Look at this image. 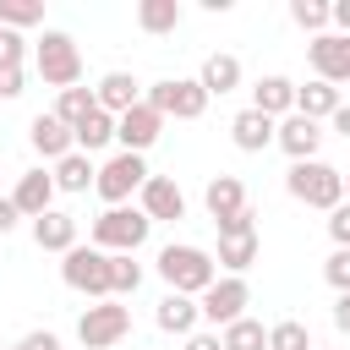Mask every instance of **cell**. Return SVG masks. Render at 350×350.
Wrapping results in <instances>:
<instances>
[{
    "label": "cell",
    "instance_id": "cell-34",
    "mask_svg": "<svg viewBox=\"0 0 350 350\" xmlns=\"http://www.w3.org/2000/svg\"><path fill=\"white\" fill-rule=\"evenodd\" d=\"M323 279L334 284V295H345V290H350V252H345V246H334V252H328V262H323Z\"/></svg>",
    "mask_w": 350,
    "mask_h": 350
},
{
    "label": "cell",
    "instance_id": "cell-1",
    "mask_svg": "<svg viewBox=\"0 0 350 350\" xmlns=\"http://www.w3.org/2000/svg\"><path fill=\"white\" fill-rule=\"evenodd\" d=\"M159 279L175 290V295H202L213 279H219V262H213V252L208 246H191V241H170V246H159Z\"/></svg>",
    "mask_w": 350,
    "mask_h": 350
},
{
    "label": "cell",
    "instance_id": "cell-14",
    "mask_svg": "<svg viewBox=\"0 0 350 350\" xmlns=\"http://www.w3.org/2000/svg\"><path fill=\"white\" fill-rule=\"evenodd\" d=\"M323 126L317 120H306V115H284L279 126H273V148H284L290 153V164H301V159H317V148H323Z\"/></svg>",
    "mask_w": 350,
    "mask_h": 350
},
{
    "label": "cell",
    "instance_id": "cell-28",
    "mask_svg": "<svg viewBox=\"0 0 350 350\" xmlns=\"http://www.w3.org/2000/svg\"><path fill=\"white\" fill-rule=\"evenodd\" d=\"M219 345H224V350H268V328H262L257 317H235V323L219 334Z\"/></svg>",
    "mask_w": 350,
    "mask_h": 350
},
{
    "label": "cell",
    "instance_id": "cell-24",
    "mask_svg": "<svg viewBox=\"0 0 350 350\" xmlns=\"http://www.w3.org/2000/svg\"><path fill=\"white\" fill-rule=\"evenodd\" d=\"M273 126H279V120H268V115H257V109H241V115L230 120V142H235L241 153H262V148H273Z\"/></svg>",
    "mask_w": 350,
    "mask_h": 350
},
{
    "label": "cell",
    "instance_id": "cell-9",
    "mask_svg": "<svg viewBox=\"0 0 350 350\" xmlns=\"http://www.w3.org/2000/svg\"><path fill=\"white\" fill-rule=\"evenodd\" d=\"M142 104H153L164 120H170V115H175V120H197V115L208 109V93H202L197 77H164V82H153V88L142 93Z\"/></svg>",
    "mask_w": 350,
    "mask_h": 350
},
{
    "label": "cell",
    "instance_id": "cell-19",
    "mask_svg": "<svg viewBox=\"0 0 350 350\" xmlns=\"http://www.w3.org/2000/svg\"><path fill=\"white\" fill-rule=\"evenodd\" d=\"M27 142H33V153H38V159H49V164H60L66 153H77V142H71V126H60L55 115H33V126H27Z\"/></svg>",
    "mask_w": 350,
    "mask_h": 350
},
{
    "label": "cell",
    "instance_id": "cell-23",
    "mask_svg": "<svg viewBox=\"0 0 350 350\" xmlns=\"http://www.w3.org/2000/svg\"><path fill=\"white\" fill-rule=\"evenodd\" d=\"M339 104H345V88H334V82H317V77H312L306 88H295V115H306V120H317V126H323Z\"/></svg>",
    "mask_w": 350,
    "mask_h": 350
},
{
    "label": "cell",
    "instance_id": "cell-38",
    "mask_svg": "<svg viewBox=\"0 0 350 350\" xmlns=\"http://www.w3.org/2000/svg\"><path fill=\"white\" fill-rule=\"evenodd\" d=\"M16 350H60V339H55L49 328H33V334H22V339H16Z\"/></svg>",
    "mask_w": 350,
    "mask_h": 350
},
{
    "label": "cell",
    "instance_id": "cell-6",
    "mask_svg": "<svg viewBox=\"0 0 350 350\" xmlns=\"http://www.w3.org/2000/svg\"><path fill=\"white\" fill-rule=\"evenodd\" d=\"M60 279H66L77 295H88V301H109V252L77 241V246L60 257Z\"/></svg>",
    "mask_w": 350,
    "mask_h": 350
},
{
    "label": "cell",
    "instance_id": "cell-17",
    "mask_svg": "<svg viewBox=\"0 0 350 350\" xmlns=\"http://www.w3.org/2000/svg\"><path fill=\"white\" fill-rule=\"evenodd\" d=\"M202 208H208V219H213V224H224V219L246 213V186H241V175H213V180L202 186Z\"/></svg>",
    "mask_w": 350,
    "mask_h": 350
},
{
    "label": "cell",
    "instance_id": "cell-10",
    "mask_svg": "<svg viewBox=\"0 0 350 350\" xmlns=\"http://www.w3.org/2000/svg\"><path fill=\"white\" fill-rule=\"evenodd\" d=\"M246 306H252V284L235 279V273H219V279L197 295V312H202V323H213V328H230L235 317H246Z\"/></svg>",
    "mask_w": 350,
    "mask_h": 350
},
{
    "label": "cell",
    "instance_id": "cell-18",
    "mask_svg": "<svg viewBox=\"0 0 350 350\" xmlns=\"http://www.w3.org/2000/svg\"><path fill=\"white\" fill-rule=\"evenodd\" d=\"M33 246L38 252H71L77 246V213H66V208H49V213H38L33 219Z\"/></svg>",
    "mask_w": 350,
    "mask_h": 350
},
{
    "label": "cell",
    "instance_id": "cell-2",
    "mask_svg": "<svg viewBox=\"0 0 350 350\" xmlns=\"http://www.w3.org/2000/svg\"><path fill=\"white\" fill-rule=\"evenodd\" d=\"M284 191H290L295 202H306V208L334 213V208L345 202V170H334V164H323V159H301V164L284 170Z\"/></svg>",
    "mask_w": 350,
    "mask_h": 350
},
{
    "label": "cell",
    "instance_id": "cell-4",
    "mask_svg": "<svg viewBox=\"0 0 350 350\" xmlns=\"http://www.w3.org/2000/svg\"><path fill=\"white\" fill-rule=\"evenodd\" d=\"M33 66H38V77H44L49 88H60V93L82 82V49H77V38L60 33V27H49V33L33 44Z\"/></svg>",
    "mask_w": 350,
    "mask_h": 350
},
{
    "label": "cell",
    "instance_id": "cell-29",
    "mask_svg": "<svg viewBox=\"0 0 350 350\" xmlns=\"http://www.w3.org/2000/svg\"><path fill=\"white\" fill-rule=\"evenodd\" d=\"M93 109H98V104H93V88H82V82H77V88H66V93L55 98V109H49V115H55L60 126H77V120H82V115H93Z\"/></svg>",
    "mask_w": 350,
    "mask_h": 350
},
{
    "label": "cell",
    "instance_id": "cell-40",
    "mask_svg": "<svg viewBox=\"0 0 350 350\" xmlns=\"http://www.w3.org/2000/svg\"><path fill=\"white\" fill-rule=\"evenodd\" d=\"M16 224H22V213H16V202H11V197H0V235H11Z\"/></svg>",
    "mask_w": 350,
    "mask_h": 350
},
{
    "label": "cell",
    "instance_id": "cell-46",
    "mask_svg": "<svg viewBox=\"0 0 350 350\" xmlns=\"http://www.w3.org/2000/svg\"><path fill=\"white\" fill-rule=\"evenodd\" d=\"M0 350H5V345H0Z\"/></svg>",
    "mask_w": 350,
    "mask_h": 350
},
{
    "label": "cell",
    "instance_id": "cell-5",
    "mask_svg": "<svg viewBox=\"0 0 350 350\" xmlns=\"http://www.w3.org/2000/svg\"><path fill=\"white\" fill-rule=\"evenodd\" d=\"M142 180H148L142 153H109V159L98 164V175H93V191L104 197V208H126V202L142 191Z\"/></svg>",
    "mask_w": 350,
    "mask_h": 350
},
{
    "label": "cell",
    "instance_id": "cell-16",
    "mask_svg": "<svg viewBox=\"0 0 350 350\" xmlns=\"http://www.w3.org/2000/svg\"><path fill=\"white\" fill-rule=\"evenodd\" d=\"M11 202H16V213H22V219L49 213V208H55V175H49V170H27V175H16Z\"/></svg>",
    "mask_w": 350,
    "mask_h": 350
},
{
    "label": "cell",
    "instance_id": "cell-7",
    "mask_svg": "<svg viewBox=\"0 0 350 350\" xmlns=\"http://www.w3.org/2000/svg\"><path fill=\"white\" fill-rule=\"evenodd\" d=\"M219 230V268L224 273H235V279H246V268L257 262V213L246 208V213H235V219H224V224H213Z\"/></svg>",
    "mask_w": 350,
    "mask_h": 350
},
{
    "label": "cell",
    "instance_id": "cell-27",
    "mask_svg": "<svg viewBox=\"0 0 350 350\" xmlns=\"http://www.w3.org/2000/svg\"><path fill=\"white\" fill-rule=\"evenodd\" d=\"M49 175H55V191H71V197H82V191L93 186L98 164H93L88 153H66V159H60V164H55Z\"/></svg>",
    "mask_w": 350,
    "mask_h": 350
},
{
    "label": "cell",
    "instance_id": "cell-11",
    "mask_svg": "<svg viewBox=\"0 0 350 350\" xmlns=\"http://www.w3.org/2000/svg\"><path fill=\"white\" fill-rule=\"evenodd\" d=\"M137 208L148 213V224H175V219H186V191L170 175H148L137 191Z\"/></svg>",
    "mask_w": 350,
    "mask_h": 350
},
{
    "label": "cell",
    "instance_id": "cell-33",
    "mask_svg": "<svg viewBox=\"0 0 350 350\" xmlns=\"http://www.w3.org/2000/svg\"><path fill=\"white\" fill-rule=\"evenodd\" d=\"M290 22L301 27V33H328V0H290Z\"/></svg>",
    "mask_w": 350,
    "mask_h": 350
},
{
    "label": "cell",
    "instance_id": "cell-13",
    "mask_svg": "<svg viewBox=\"0 0 350 350\" xmlns=\"http://www.w3.org/2000/svg\"><path fill=\"white\" fill-rule=\"evenodd\" d=\"M306 60H312V77L317 82H350V38H339V33H317L312 44H306Z\"/></svg>",
    "mask_w": 350,
    "mask_h": 350
},
{
    "label": "cell",
    "instance_id": "cell-45",
    "mask_svg": "<svg viewBox=\"0 0 350 350\" xmlns=\"http://www.w3.org/2000/svg\"><path fill=\"white\" fill-rule=\"evenodd\" d=\"M312 350H323V345H312Z\"/></svg>",
    "mask_w": 350,
    "mask_h": 350
},
{
    "label": "cell",
    "instance_id": "cell-26",
    "mask_svg": "<svg viewBox=\"0 0 350 350\" xmlns=\"http://www.w3.org/2000/svg\"><path fill=\"white\" fill-rule=\"evenodd\" d=\"M137 27L148 38H164L180 27V0H137Z\"/></svg>",
    "mask_w": 350,
    "mask_h": 350
},
{
    "label": "cell",
    "instance_id": "cell-20",
    "mask_svg": "<svg viewBox=\"0 0 350 350\" xmlns=\"http://www.w3.org/2000/svg\"><path fill=\"white\" fill-rule=\"evenodd\" d=\"M252 109L268 115V120L295 115V82H290V77H257V88H252Z\"/></svg>",
    "mask_w": 350,
    "mask_h": 350
},
{
    "label": "cell",
    "instance_id": "cell-25",
    "mask_svg": "<svg viewBox=\"0 0 350 350\" xmlns=\"http://www.w3.org/2000/svg\"><path fill=\"white\" fill-rule=\"evenodd\" d=\"M71 142H77V153H98V148H109L115 142V115H104V109H93V115H82L77 126H71Z\"/></svg>",
    "mask_w": 350,
    "mask_h": 350
},
{
    "label": "cell",
    "instance_id": "cell-36",
    "mask_svg": "<svg viewBox=\"0 0 350 350\" xmlns=\"http://www.w3.org/2000/svg\"><path fill=\"white\" fill-rule=\"evenodd\" d=\"M328 241H334V246H345V252H350V202H339V208H334V213H328Z\"/></svg>",
    "mask_w": 350,
    "mask_h": 350
},
{
    "label": "cell",
    "instance_id": "cell-44",
    "mask_svg": "<svg viewBox=\"0 0 350 350\" xmlns=\"http://www.w3.org/2000/svg\"><path fill=\"white\" fill-rule=\"evenodd\" d=\"M345 202H350V170H345Z\"/></svg>",
    "mask_w": 350,
    "mask_h": 350
},
{
    "label": "cell",
    "instance_id": "cell-12",
    "mask_svg": "<svg viewBox=\"0 0 350 350\" xmlns=\"http://www.w3.org/2000/svg\"><path fill=\"white\" fill-rule=\"evenodd\" d=\"M159 137H164V115H159L153 104H137V109H126V115L115 120V142H120V153H148Z\"/></svg>",
    "mask_w": 350,
    "mask_h": 350
},
{
    "label": "cell",
    "instance_id": "cell-31",
    "mask_svg": "<svg viewBox=\"0 0 350 350\" xmlns=\"http://www.w3.org/2000/svg\"><path fill=\"white\" fill-rule=\"evenodd\" d=\"M38 22H44V5H38V0H0V27L27 33V27H38Z\"/></svg>",
    "mask_w": 350,
    "mask_h": 350
},
{
    "label": "cell",
    "instance_id": "cell-43",
    "mask_svg": "<svg viewBox=\"0 0 350 350\" xmlns=\"http://www.w3.org/2000/svg\"><path fill=\"white\" fill-rule=\"evenodd\" d=\"M328 126H334V131H339V137H345V142H350V104H339V109H334V115H328Z\"/></svg>",
    "mask_w": 350,
    "mask_h": 350
},
{
    "label": "cell",
    "instance_id": "cell-15",
    "mask_svg": "<svg viewBox=\"0 0 350 350\" xmlns=\"http://www.w3.org/2000/svg\"><path fill=\"white\" fill-rule=\"evenodd\" d=\"M93 104L104 109V115H126V109H137L142 104V82L131 77V71H104L98 77V88H93Z\"/></svg>",
    "mask_w": 350,
    "mask_h": 350
},
{
    "label": "cell",
    "instance_id": "cell-47",
    "mask_svg": "<svg viewBox=\"0 0 350 350\" xmlns=\"http://www.w3.org/2000/svg\"><path fill=\"white\" fill-rule=\"evenodd\" d=\"M11 350H16V345H11Z\"/></svg>",
    "mask_w": 350,
    "mask_h": 350
},
{
    "label": "cell",
    "instance_id": "cell-22",
    "mask_svg": "<svg viewBox=\"0 0 350 350\" xmlns=\"http://www.w3.org/2000/svg\"><path fill=\"white\" fill-rule=\"evenodd\" d=\"M197 82H202V93H208V98H224V93H235V88H241V60H235L230 49H213V55L202 60Z\"/></svg>",
    "mask_w": 350,
    "mask_h": 350
},
{
    "label": "cell",
    "instance_id": "cell-3",
    "mask_svg": "<svg viewBox=\"0 0 350 350\" xmlns=\"http://www.w3.org/2000/svg\"><path fill=\"white\" fill-rule=\"evenodd\" d=\"M88 235H93L88 246H98V252H109V257H120V252H126V257H137V252L148 246L153 224H148V213H142V208H131V202H126V208H104V213L93 219V230H88Z\"/></svg>",
    "mask_w": 350,
    "mask_h": 350
},
{
    "label": "cell",
    "instance_id": "cell-35",
    "mask_svg": "<svg viewBox=\"0 0 350 350\" xmlns=\"http://www.w3.org/2000/svg\"><path fill=\"white\" fill-rule=\"evenodd\" d=\"M22 60H27V38L0 27V66H22Z\"/></svg>",
    "mask_w": 350,
    "mask_h": 350
},
{
    "label": "cell",
    "instance_id": "cell-42",
    "mask_svg": "<svg viewBox=\"0 0 350 350\" xmlns=\"http://www.w3.org/2000/svg\"><path fill=\"white\" fill-rule=\"evenodd\" d=\"M180 350H224V345H219V334H202V328H197V334H186Z\"/></svg>",
    "mask_w": 350,
    "mask_h": 350
},
{
    "label": "cell",
    "instance_id": "cell-30",
    "mask_svg": "<svg viewBox=\"0 0 350 350\" xmlns=\"http://www.w3.org/2000/svg\"><path fill=\"white\" fill-rule=\"evenodd\" d=\"M137 284H142V262L137 257H109V295L120 301V295H137Z\"/></svg>",
    "mask_w": 350,
    "mask_h": 350
},
{
    "label": "cell",
    "instance_id": "cell-32",
    "mask_svg": "<svg viewBox=\"0 0 350 350\" xmlns=\"http://www.w3.org/2000/svg\"><path fill=\"white\" fill-rule=\"evenodd\" d=\"M268 350H312L306 323H301V317H279V323L268 328Z\"/></svg>",
    "mask_w": 350,
    "mask_h": 350
},
{
    "label": "cell",
    "instance_id": "cell-8",
    "mask_svg": "<svg viewBox=\"0 0 350 350\" xmlns=\"http://www.w3.org/2000/svg\"><path fill=\"white\" fill-rule=\"evenodd\" d=\"M126 334H131V306H120L115 295H109V301H93V306L77 317L82 350H109V345H120Z\"/></svg>",
    "mask_w": 350,
    "mask_h": 350
},
{
    "label": "cell",
    "instance_id": "cell-37",
    "mask_svg": "<svg viewBox=\"0 0 350 350\" xmlns=\"http://www.w3.org/2000/svg\"><path fill=\"white\" fill-rule=\"evenodd\" d=\"M22 88H27V71L22 66H0V98H22Z\"/></svg>",
    "mask_w": 350,
    "mask_h": 350
},
{
    "label": "cell",
    "instance_id": "cell-39",
    "mask_svg": "<svg viewBox=\"0 0 350 350\" xmlns=\"http://www.w3.org/2000/svg\"><path fill=\"white\" fill-rule=\"evenodd\" d=\"M328 27H334L339 38H350V0H334V5H328Z\"/></svg>",
    "mask_w": 350,
    "mask_h": 350
},
{
    "label": "cell",
    "instance_id": "cell-21",
    "mask_svg": "<svg viewBox=\"0 0 350 350\" xmlns=\"http://www.w3.org/2000/svg\"><path fill=\"white\" fill-rule=\"evenodd\" d=\"M153 323L164 328V334H197V323H202V312H197V301L191 295H175V290H164L159 295V306H153Z\"/></svg>",
    "mask_w": 350,
    "mask_h": 350
},
{
    "label": "cell",
    "instance_id": "cell-41",
    "mask_svg": "<svg viewBox=\"0 0 350 350\" xmlns=\"http://www.w3.org/2000/svg\"><path fill=\"white\" fill-rule=\"evenodd\" d=\"M334 328H339V334H350V290H345V295H334Z\"/></svg>",
    "mask_w": 350,
    "mask_h": 350
}]
</instances>
